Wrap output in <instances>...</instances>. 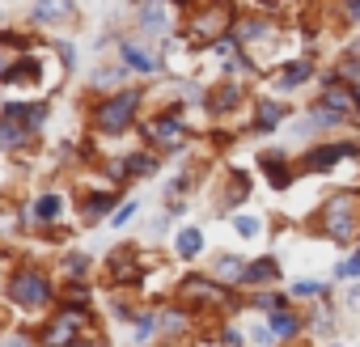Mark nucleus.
<instances>
[{"label": "nucleus", "instance_id": "nucleus-1", "mask_svg": "<svg viewBox=\"0 0 360 347\" xmlns=\"http://www.w3.org/2000/svg\"><path fill=\"white\" fill-rule=\"evenodd\" d=\"M322 233L335 242H352L360 233V199L356 195H335L322 216Z\"/></svg>", "mask_w": 360, "mask_h": 347}, {"label": "nucleus", "instance_id": "nucleus-2", "mask_svg": "<svg viewBox=\"0 0 360 347\" xmlns=\"http://www.w3.org/2000/svg\"><path fill=\"white\" fill-rule=\"evenodd\" d=\"M136 93L127 89V93H115V98H106L102 106H98V127L102 131H123L127 123H131V114H136Z\"/></svg>", "mask_w": 360, "mask_h": 347}, {"label": "nucleus", "instance_id": "nucleus-3", "mask_svg": "<svg viewBox=\"0 0 360 347\" xmlns=\"http://www.w3.org/2000/svg\"><path fill=\"white\" fill-rule=\"evenodd\" d=\"M9 296H13L18 305H26V309H39V305L51 301V284H47L39 271H22V275H13V284H9Z\"/></svg>", "mask_w": 360, "mask_h": 347}, {"label": "nucleus", "instance_id": "nucleus-4", "mask_svg": "<svg viewBox=\"0 0 360 347\" xmlns=\"http://www.w3.org/2000/svg\"><path fill=\"white\" fill-rule=\"evenodd\" d=\"M178 292H183V301H200V305H229V309H233L229 292H225L221 284H212V280H187Z\"/></svg>", "mask_w": 360, "mask_h": 347}, {"label": "nucleus", "instance_id": "nucleus-5", "mask_svg": "<svg viewBox=\"0 0 360 347\" xmlns=\"http://www.w3.org/2000/svg\"><path fill=\"white\" fill-rule=\"evenodd\" d=\"M85 326V309H64L51 326H47V343L51 347H72V330Z\"/></svg>", "mask_w": 360, "mask_h": 347}, {"label": "nucleus", "instance_id": "nucleus-6", "mask_svg": "<svg viewBox=\"0 0 360 347\" xmlns=\"http://www.w3.org/2000/svg\"><path fill=\"white\" fill-rule=\"evenodd\" d=\"M352 102H356V93H352V89H347V85H343V89H339V77H335V81H330V85H326V93H322V102H318V106H322V110H330V114H339V119H343V114H347V110H352Z\"/></svg>", "mask_w": 360, "mask_h": 347}, {"label": "nucleus", "instance_id": "nucleus-7", "mask_svg": "<svg viewBox=\"0 0 360 347\" xmlns=\"http://www.w3.org/2000/svg\"><path fill=\"white\" fill-rule=\"evenodd\" d=\"M339 157H356V144H322V148H314V152L305 157V169H326V165H335Z\"/></svg>", "mask_w": 360, "mask_h": 347}, {"label": "nucleus", "instance_id": "nucleus-8", "mask_svg": "<svg viewBox=\"0 0 360 347\" xmlns=\"http://www.w3.org/2000/svg\"><path fill=\"white\" fill-rule=\"evenodd\" d=\"M148 140H153V144H161V148H174L178 140H183V123H178L174 114H165V119L148 123Z\"/></svg>", "mask_w": 360, "mask_h": 347}, {"label": "nucleus", "instance_id": "nucleus-9", "mask_svg": "<svg viewBox=\"0 0 360 347\" xmlns=\"http://www.w3.org/2000/svg\"><path fill=\"white\" fill-rule=\"evenodd\" d=\"M280 275V263L276 258H255L246 271H242V284H271Z\"/></svg>", "mask_w": 360, "mask_h": 347}, {"label": "nucleus", "instance_id": "nucleus-10", "mask_svg": "<svg viewBox=\"0 0 360 347\" xmlns=\"http://www.w3.org/2000/svg\"><path fill=\"white\" fill-rule=\"evenodd\" d=\"M225 22H229V9H212V13H200V18H195V34L212 39V34H221V30H225Z\"/></svg>", "mask_w": 360, "mask_h": 347}, {"label": "nucleus", "instance_id": "nucleus-11", "mask_svg": "<svg viewBox=\"0 0 360 347\" xmlns=\"http://www.w3.org/2000/svg\"><path fill=\"white\" fill-rule=\"evenodd\" d=\"M123 64L136 68V72H157V60L144 47H136V43H123Z\"/></svg>", "mask_w": 360, "mask_h": 347}, {"label": "nucleus", "instance_id": "nucleus-12", "mask_svg": "<svg viewBox=\"0 0 360 347\" xmlns=\"http://www.w3.org/2000/svg\"><path fill=\"white\" fill-rule=\"evenodd\" d=\"M263 165H267V183H271V187H280V191H284V187L292 183V174L284 169V157H280V152H276V157L267 152V157H263Z\"/></svg>", "mask_w": 360, "mask_h": 347}, {"label": "nucleus", "instance_id": "nucleus-13", "mask_svg": "<svg viewBox=\"0 0 360 347\" xmlns=\"http://www.w3.org/2000/svg\"><path fill=\"white\" fill-rule=\"evenodd\" d=\"M297 330H301L297 313H288V309H276V313H271V334H276V339H288V334H297Z\"/></svg>", "mask_w": 360, "mask_h": 347}, {"label": "nucleus", "instance_id": "nucleus-14", "mask_svg": "<svg viewBox=\"0 0 360 347\" xmlns=\"http://www.w3.org/2000/svg\"><path fill=\"white\" fill-rule=\"evenodd\" d=\"M204 250V233L200 229H183V233H178V254H183V258H195Z\"/></svg>", "mask_w": 360, "mask_h": 347}, {"label": "nucleus", "instance_id": "nucleus-15", "mask_svg": "<svg viewBox=\"0 0 360 347\" xmlns=\"http://www.w3.org/2000/svg\"><path fill=\"white\" fill-rule=\"evenodd\" d=\"M43 72H39V60H22V64H13L9 72H5V81L13 85V81H39Z\"/></svg>", "mask_w": 360, "mask_h": 347}, {"label": "nucleus", "instance_id": "nucleus-16", "mask_svg": "<svg viewBox=\"0 0 360 347\" xmlns=\"http://www.w3.org/2000/svg\"><path fill=\"white\" fill-rule=\"evenodd\" d=\"M280 119H284V106H276V102H259V119H255L259 131H271Z\"/></svg>", "mask_w": 360, "mask_h": 347}, {"label": "nucleus", "instance_id": "nucleus-17", "mask_svg": "<svg viewBox=\"0 0 360 347\" xmlns=\"http://www.w3.org/2000/svg\"><path fill=\"white\" fill-rule=\"evenodd\" d=\"M309 72H314V68H309V60H297V64H288V72L280 77V85H284V89H292V85H301Z\"/></svg>", "mask_w": 360, "mask_h": 347}, {"label": "nucleus", "instance_id": "nucleus-18", "mask_svg": "<svg viewBox=\"0 0 360 347\" xmlns=\"http://www.w3.org/2000/svg\"><path fill=\"white\" fill-rule=\"evenodd\" d=\"M238 98H242V93H238V85H221V89L212 93V110H233V106H238Z\"/></svg>", "mask_w": 360, "mask_h": 347}, {"label": "nucleus", "instance_id": "nucleus-19", "mask_svg": "<svg viewBox=\"0 0 360 347\" xmlns=\"http://www.w3.org/2000/svg\"><path fill=\"white\" fill-rule=\"evenodd\" d=\"M110 204H115L110 195H89V204H85V221H89V225H94V221H102V216L110 212Z\"/></svg>", "mask_w": 360, "mask_h": 347}, {"label": "nucleus", "instance_id": "nucleus-20", "mask_svg": "<svg viewBox=\"0 0 360 347\" xmlns=\"http://www.w3.org/2000/svg\"><path fill=\"white\" fill-rule=\"evenodd\" d=\"M110 267H115V280H136V275H140V271H136L131 250H127V254H115V258H110Z\"/></svg>", "mask_w": 360, "mask_h": 347}, {"label": "nucleus", "instance_id": "nucleus-21", "mask_svg": "<svg viewBox=\"0 0 360 347\" xmlns=\"http://www.w3.org/2000/svg\"><path fill=\"white\" fill-rule=\"evenodd\" d=\"M60 208H64V204H60V195H43V199L34 204V216H39V221H56V216H60Z\"/></svg>", "mask_w": 360, "mask_h": 347}, {"label": "nucleus", "instance_id": "nucleus-22", "mask_svg": "<svg viewBox=\"0 0 360 347\" xmlns=\"http://www.w3.org/2000/svg\"><path fill=\"white\" fill-rule=\"evenodd\" d=\"M263 34H267V22H242L233 39H242V43H255V39H263Z\"/></svg>", "mask_w": 360, "mask_h": 347}, {"label": "nucleus", "instance_id": "nucleus-23", "mask_svg": "<svg viewBox=\"0 0 360 347\" xmlns=\"http://www.w3.org/2000/svg\"><path fill=\"white\" fill-rule=\"evenodd\" d=\"M242 271H246V267H242L233 254H225V258L217 263V275H221V280H242Z\"/></svg>", "mask_w": 360, "mask_h": 347}, {"label": "nucleus", "instance_id": "nucleus-24", "mask_svg": "<svg viewBox=\"0 0 360 347\" xmlns=\"http://www.w3.org/2000/svg\"><path fill=\"white\" fill-rule=\"evenodd\" d=\"M26 136V127H18L13 119H5V123H0V140H5V144H18Z\"/></svg>", "mask_w": 360, "mask_h": 347}, {"label": "nucleus", "instance_id": "nucleus-25", "mask_svg": "<svg viewBox=\"0 0 360 347\" xmlns=\"http://www.w3.org/2000/svg\"><path fill=\"white\" fill-rule=\"evenodd\" d=\"M233 229H238L242 237H255V233H259V221H255V216H233Z\"/></svg>", "mask_w": 360, "mask_h": 347}, {"label": "nucleus", "instance_id": "nucleus-26", "mask_svg": "<svg viewBox=\"0 0 360 347\" xmlns=\"http://www.w3.org/2000/svg\"><path fill=\"white\" fill-rule=\"evenodd\" d=\"M64 267H68V275H77V280H81V275H85V267H89V258H85V254H68V258H64Z\"/></svg>", "mask_w": 360, "mask_h": 347}, {"label": "nucleus", "instance_id": "nucleus-27", "mask_svg": "<svg viewBox=\"0 0 360 347\" xmlns=\"http://www.w3.org/2000/svg\"><path fill=\"white\" fill-rule=\"evenodd\" d=\"M339 280H360V254H352L347 263H339Z\"/></svg>", "mask_w": 360, "mask_h": 347}, {"label": "nucleus", "instance_id": "nucleus-28", "mask_svg": "<svg viewBox=\"0 0 360 347\" xmlns=\"http://www.w3.org/2000/svg\"><path fill=\"white\" fill-rule=\"evenodd\" d=\"M140 18H144V26H157V30L165 26V9H157V5H148V9H144Z\"/></svg>", "mask_w": 360, "mask_h": 347}, {"label": "nucleus", "instance_id": "nucleus-29", "mask_svg": "<svg viewBox=\"0 0 360 347\" xmlns=\"http://www.w3.org/2000/svg\"><path fill=\"white\" fill-rule=\"evenodd\" d=\"M127 169L131 174H153V157H127Z\"/></svg>", "mask_w": 360, "mask_h": 347}, {"label": "nucleus", "instance_id": "nucleus-30", "mask_svg": "<svg viewBox=\"0 0 360 347\" xmlns=\"http://www.w3.org/2000/svg\"><path fill=\"white\" fill-rule=\"evenodd\" d=\"M72 347H106V343H102L98 334H77V339H72Z\"/></svg>", "mask_w": 360, "mask_h": 347}, {"label": "nucleus", "instance_id": "nucleus-31", "mask_svg": "<svg viewBox=\"0 0 360 347\" xmlns=\"http://www.w3.org/2000/svg\"><path fill=\"white\" fill-rule=\"evenodd\" d=\"M292 292H297V296H318V292H322V288H318V284H309V280H301V284H297V288H292Z\"/></svg>", "mask_w": 360, "mask_h": 347}, {"label": "nucleus", "instance_id": "nucleus-32", "mask_svg": "<svg viewBox=\"0 0 360 347\" xmlns=\"http://www.w3.org/2000/svg\"><path fill=\"white\" fill-rule=\"evenodd\" d=\"M64 13H68L64 5H43V9H39V18H64Z\"/></svg>", "mask_w": 360, "mask_h": 347}, {"label": "nucleus", "instance_id": "nucleus-33", "mask_svg": "<svg viewBox=\"0 0 360 347\" xmlns=\"http://www.w3.org/2000/svg\"><path fill=\"white\" fill-rule=\"evenodd\" d=\"M131 212H136V204H123V208L115 212V225H123V221H131Z\"/></svg>", "mask_w": 360, "mask_h": 347}, {"label": "nucleus", "instance_id": "nucleus-34", "mask_svg": "<svg viewBox=\"0 0 360 347\" xmlns=\"http://www.w3.org/2000/svg\"><path fill=\"white\" fill-rule=\"evenodd\" d=\"M221 339H225V347H242V334H238V330H225Z\"/></svg>", "mask_w": 360, "mask_h": 347}, {"label": "nucleus", "instance_id": "nucleus-35", "mask_svg": "<svg viewBox=\"0 0 360 347\" xmlns=\"http://www.w3.org/2000/svg\"><path fill=\"white\" fill-rule=\"evenodd\" d=\"M0 347H26V343H18V339H9V343H0Z\"/></svg>", "mask_w": 360, "mask_h": 347}, {"label": "nucleus", "instance_id": "nucleus-36", "mask_svg": "<svg viewBox=\"0 0 360 347\" xmlns=\"http://www.w3.org/2000/svg\"><path fill=\"white\" fill-rule=\"evenodd\" d=\"M352 93H356V110H360V85H356V89H352Z\"/></svg>", "mask_w": 360, "mask_h": 347}]
</instances>
